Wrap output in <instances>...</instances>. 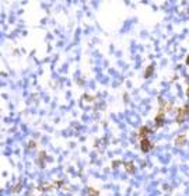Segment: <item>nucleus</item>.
<instances>
[{
    "instance_id": "f8f14e48",
    "label": "nucleus",
    "mask_w": 189,
    "mask_h": 196,
    "mask_svg": "<svg viewBox=\"0 0 189 196\" xmlns=\"http://www.w3.org/2000/svg\"><path fill=\"white\" fill-rule=\"evenodd\" d=\"M186 64H189V55L186 56Z\"/></svg>"
},
{
    "instance_id": "6e6552de",
    "label": "nucleus",
    "mask_w": 189,
    "mask_h": 196,
    "mask_svg": "<svg viewBox=\"0 0 189 196\" xmlns=\"http://www.w3.org/2000/svg\"><path fill=\"white\" fill-rule=\"evenodd\" d=\"M153 72H154V63H151L147 69H146V72H144V77H150V76L153 74Z\"/></svg>"
},
{
    "instance_id": "ddd939ff",
    "label": "nucleus",
    "mask_w": 189,
    "mask_h": 196,
    "mask_svg": "<svg viewBox=\"0 0 189 196\" xmlns=\"http://www.w3.org/2000/svg\"><path fill=\"white\" fill-rule=\"evenodd\" d=\"M186 95H188V97H189V87H188V92H186Z\"/></svg>"
},
{
    "instance_id": "20e7f679",
    "label": "nucleus",
    "mask_w": 189,
    "mask_h": 196,
    "mask_svg": "<svg viewBox=\"0 0 189 196\" xmlns=\"http://www.w3.org/2000/svg\"><path fill=\"white\" fill-rule=\"evenodd\" d=\"M165 112H162V111H158V114H157L156 119H154V122H156V128H161L162 125H164V118H165Z\"/></svg>"
},
{
    "instance_id": "1a4fd4ad",
    "label": "nucleus",
    "mask_w": 189,
    "mask_h": 196,
    "mask_svg": "<svg viewBox=\"0 0 189 196\" xmlns=\"http://www.w3.org/2000/svg\"><path fill=\"white\" fill-rule=\"evenodd\" d=\"M100 192L97 189H92V188H88V196H98Z\"/></svg>"
},
{
    "instance_id": "0eeeda50",
    "label": "nucleus",
    "mask_w": 189,
    "mask_h": 196,
    "mask_svg": "<svg viewBox=\"0 0 189 196\" xmlns=\"http://www.w3.org/2000/svg\"><path fill=\"white\" fill-rule=\"evenodd\" d=\"M185 143H186V136L185 135H178L175 139V144L176 146H184Z\"/></svg>"
},
{
    "instance_id": "f257e3e1",
    "label": "nucleus",
    "mask_w": 189,
    "mask_h": 196,
    "mask_svg": "<svg viewBox=\"0 0 189 196\" xmlns=\"http://www.w3.org/2000/svg\"><path fill=\"white\" fill-rule=\"evenodd\" d=\"M188 115H189V104L178 108V111H176V118H175L176 123H182L185 119L188 118Z\"/></svg>"
},
{
    "instance_id": "423d86ee",
    "label": "nucleus",
    "mask_w": 189,
    "mask_h": 196,
    "mask_svg": "<svg viewBox=\"0 0 189 196\" xmlns=\"http://www.w3.org/2000/svg\"><path fill=\"white\" fill-rule=\"evenodd\" d=\"M123 167H125V171H126V172H129V174H133L134 172V164L133 163H132V161H126V163H125L123 164Z\"/></svg>"
},
{
    "instance_id": "7ed1b4c3",
    "label": "nucleus",
    "mask_w": 189,
    "mask_h": 196,
    "mask_svg": "<svg viewBox=\"0 0 189 196\" xmlns=\"http://www.w3.org/2000/svg\"><path fill=\"white\" fill-rule=\"evenodd\" d=\"M62 183H63V181H58V182H53V183H44V185H41V189L42 191H51V189L60 188Z\"/></svg>"
},
{
    "instance_id": "9d476101",
    "label": "nucleus",
    "mask_w": 189,
    "mask_h": 196,
    "mask_svg": "<svg viewBox=\"0 0 189 196\" xmlns=\"http://www.w3.org/2000/svg\"><path fill=\"white\" fill-rule=\"evenodd\" d=\"M46 157V153L45 151H42L41 154H39V163H41V165H44V158Z\"/></svg>"
},
{
    "instance_id": "f03ea898",
    "label": "nucleus",
    "mask_w": 189,
    "mask_h": 196,
    "mask_svg": "<svg viewBox=\"0 0 189 196\" xmlns=\"http://www.w3.org/2000/svg\"><path fill=\"white\" fill-rule=\"evenodd\" d=\"M140 149H142V151H143V153H148V151L153 149V144L150 143L148 137H146V139H142V140H140Z\"/></svg>"
},
{
    "instance_id": "39448f33",
    "label": "nucleus",
    "mask_w": 189,
    "mask_h": 196,
    "mask_svg": "<svg viewBox=\"0 0 189 196\" xmlns=\"http://www.w3.org/2000/svg\"><path fill=\"white\" fill-rule=\"evenodd\" d=\"M150 132H151V130H150L147 126H142V128L139 129V135H137L139 139H140V140H142V139H146V137H147V135Z\"/></svg>"
},
{
    "instance_id": "9b49d317",
    "label": "nucleus",
    "mask_w": 189,
    "mask_h": 196,
    "mask_svg": "<svg viewBox=\"0 0 189 196\" xmlns=\"http://www.w3.org/2000/svg\"><path fill=\"white\" fill-rule=\"evenodd\" d=\"M34 146H37V143H35V141H30V143H28V147H30V149H32Z\"/></svg>"
}]
</instances>
